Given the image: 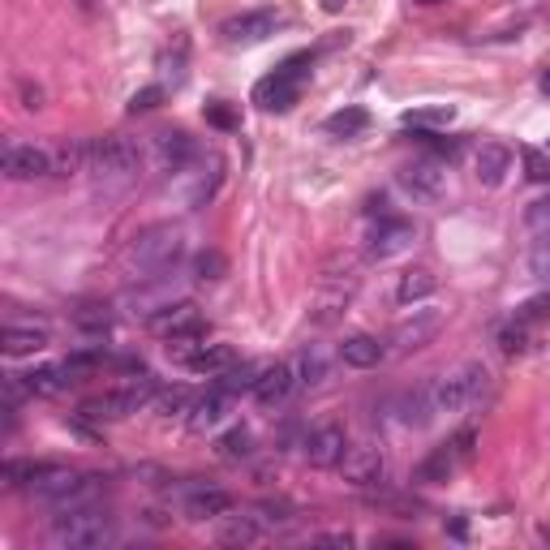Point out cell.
<instances>
[{
    "mask_svg": "<svg viewBox=\"0 0 550 550\" xmlns=\"http://www.w3.org/2000/svg\"><path fill=\"white\" fill-rule=\"evenodd\" d=\"M310 61L314 56L310 52H297V56H288V61L275 69L271 78H263L254 86V104L263 108V112H288L301 99V86H306V74H310Z\"/></svg>",
    "mask_w": 550,
    "mask_h": 550,
    "instance_id": "5b68a950",
    "label": "cell"
},
{
    "mask_svg": "<svg viewBox=\"0 0 550 550\" xmlns=\"http://www.w3.org/2000/svg\"><path fill=\"white\" fill-rule=\"evenodd\" d=\"M224 275H228V258H224L220 250H202V254L194 258V280L215 284V280H224Z\"/></svg>",
    "mask_w": 550,
    "mask_h": 550,
    "instance_id": "8d00e7d4",
    "label": "cell"
},
{
    "mask_svg": "<svg viewBox=\"0 0 550 550\" xmlns=\"http://www.w3.org/2000/svg\"><path fill=\"white\" fill-rule=\"evenodd\" d=\"M434 288H439V275L430 267H409V271H400V280H396V301L400 306H417V301L434 297Z\"/></svg>",
    "mask_w": 550,
    "mask_h": 550,
    "instance_id": "d4e9b609",
    "label": "cell"
},
{
    "mask_svg": "<svg viewBox=\"0 0 550 550\" xmlns=\"http://www.w3.org/2000/svg\"><path fill=\"white\" fill-rule=\"evenodd\" d=\"M542 91L550 95V69H546V78H542Z\"/></svg>",
    "mask_w": 550,
    "mask_h": 550,
    "instance_id": "f5cc1de1",
    "label": "cell"
},
{
    "mask_svg": "<svg viewBox=\"0 0 550 550\" xmlns=\"http://www.w3.org/2000/svg\"><path fill=\"white\" fill-rule=\"evenodd\" d=\"M250 512L263 520V529H284V525H293V516H297V508L288 499H263V503H254Z\"/></svg>",
    "mask_w": 550,
    "mask_h": 550,
    "instance_id": "d6a6232c",
    "label": "cell"
},
{
    "mask_svg": "<svg viewBox=\"0 0 550 550\" xmlns=\"http://www.w3.org/2000/svg\"><path fill=\"white\" fill-rule=\"evenodd\" d=\"M314 542H323V546H349L353 538H349V533H318Z\"/></svg>",
    "mask_w": 550,
    "mask_h": 550,
    "instance_id": "681fc988",
    "label": "cell"
},
{
    "mask_svg": "<svg viewBox=\"0 0 550 550\" xmlns=\"http://www.w3.org/2000/svg\"><path fill=\"white\" fill-rule=\"evenodd\" d=\"M529 271L550 288V237H538V241H533V250H529Z\"/></svg>",
    "mask_w": 550,
    "mask_h": 550,
    "instance_id": "f6af8a7d",
    "label": "cell"
},
{
    "mask_svg": "<svg viewBox=\"0 0 550 550\" xmlns=\"http://www.w3.org/2000/svg\"><path fill=\"white\" fill-rule=\"evenodd\" d=\"M400 185L413 198L434 202V198H443V190H447V168L439 164V159H413V164L400 172Z\"/></svg>",
    "mask_w": 550,
    "mask_h": 550,
    "instance_id": "e0dca14e",
    "label": "cell"
},
{
    "mask_svg": "<svg viewBox=\"0 0 550 550\" xmlns=\"http://www.w3.org/2000/svg\"><path fill=\"white\" fill-rule=\"evenodd\" d=\"M198 155H202L198 142L185 134V129H159L151 138V164H155V172H164V177H177V172L190 168Z\"/></svg>",
    "mask_w": 550,
    "mask_h": 550,
    "instance_id": "4fadbf2b",
    "label": "cell"
},
{
    "mask_svg": "<svg viewBox=\"0 0 550 550\" xmlns=\"http://www.w3.org/2000/svg\"><path fill=\"white\" fill-rule=\"evenodd\" d=\"M155 396H159V387L151 379L125 383V387H117V392H104V396L86 400L82 404V417H91V422H121V417H134L138 409L155 404Z\"/></svg>",
    "mask_w": 550,
    "mask_h": 550,
    "instance_id": "8992f818",
    "label": "cell"
},
{
    "mask_svg": "<svg viewBox=\"0 0 550 550\" xmlns=\"http://www.w3.org/2000/svg\"><path fill=\"white\" fill-rule=\"evenodd\" d=\"M434 392V413L439 417H456V413H482L490 396H495V374H490L482 361H465L452 374H439L430 379Z\"/></svg>",
    "mask_w": 550,
    "mask_h": 550,
    "instance_id": "6da1fadb",
    "label": "cell"
},
{
    "mask_svg": "<svg viewBox=\"0 0 550 550\" xmlns=\"http://www.w3.org/2000/svg\"><path fill=\"white\" fill-rule=\"evenodd\" d=\"M185 254V233L181 224H151L134 233L125 250V267H129V280H151V275H168L172 267L181 263Z\"/></svg>",
    "mask_w": 550,
    "mask_h": 550,
    "instance_id": "7a4b0ae2",
    "label": "cell"
},
{
    "mask_svg": "<svg viewBox=\"0 0 550 550\" xmlns=\"http://www.w3.org/2000/svg\"><path fill=\"white\" fill-rule=\"evenodd\" d=\"M0 172L9 181H43L56 177V155L48 147H35V142H9L0 151Z\"/></svg>",
    "mask_w": 550,
    "mask_h": 550,
    "instance_id": "9c48e42d",
    "label": "cell"
},
{
    "mask_svg": "<svg viewBox=\"0 0 550 550\" xmlns=\"http://www.w3.org/2000/svg\"><path fill=\"white\" fill-rule=\"evenodd\" d=\"M293 387H297V370L288 366V361H275V366H267L263 374H258L254 400L263 404V409H280V404L293 396Z\"/></svg>",
    "mask_w": 550,
    "mask_h": 550,
    "instance_id": "ac0fdd59",
    "label": "cell"
},
{
    "mask_svg": "<svg viewBox=\"0 0 550 550\" xmlns=\"http://www.w3.org/2000/svg\"><path fill=\"white\" fill-rule=\"evenodd\" d=\"M387 357V344L379 336H349L340 344V361L353 370H374Z\"/></svg>",
    "mask_w": 550,
    "mask_h": 550,
    "instance_id": "cb8c5ba5",
    "label": "cell"
},
{
    "mask_svg": "<svg viewBox=\"0 0 550 550\" xmlns=\"http://www.w3.org/2000/svg\"><path fill=\"white\" fill-rule=\"evenodd\" d=\"M185 61H190V39L177 35V39H172V48H168L164 56H159V69H164V74L172 78V86H177V82L185 78Z\"/></svg>",
    "mask_w": 550,
    "mask_h": 550,
    "instance_id": "d590c367",
    "label": "cell"
},
{
    "mask_svg": "<svg viewBox=\"0 0 550 550\" xmlns=\"http://www.w3.org/2000/svg\"><path fill=\"white\" fill-rule=\"evenodd\" d=\"M69 383H74V379H69L65 366H39V370H31V374H22V387H26L31 396H61Z\"/></svg>",
    "mask_w": 550,
    "mask_h": 550,
    "instance_id": "f1b7e54d",
    "label": "cell"
},
{
    "mask_svg": "<svg viewBox=\"0 0 550 550\" xmlns=\"http://www.w3.org/2000/svg\"><path fill=\"white\" fill-rule=\"evenodd\" d=\"M460 465V456H456V447L447 443V447H434V452L422 460V465L413 469V482H422V486H434V482H447V477L456 473Z\"/></svg>",
    "mask_w": 550,
    "mask_h": 550,
    "instance_id": "4316f807",
    "label": "cell"
},
{
    "mask_svg": "<svg viewBox=\"0 0 550 550\" xmlns=\"http://www.w3.org/2000/svg\"><path fill=\"white\" fill-rule=\"evenodd\" d=\"M258 374H263V370H258V366H245V361H241V366H237V361H233V366H228L224 374H215V379H220V387H224V392H228V396H237V392H254Z\"/></svg>",
    "mask_w": 550,
    "mask_h": 550,
    "instance_id": "836d02e7",
    "label": "cell"
},
{
    "mask_svg": "<svg viewBox=\"0 0 550 550\" xmlns=\"http://www.w3.org/2000/svg\"><path fill=\"white\" fill-rule=\"evenodd\" d=\"M228 413H233V396H228L224 387H215V392L198 396V400H194V409L185 413V417H190V430H194V434H207V430L220 426Z\"/></svg>",
    "mask_w": 550,
    "mask_h": 550,
    "instance_id": "ffe728a7",
    "label": "cell"
},
{
    "mask_svg": "<svg viewBox=\"0 0 550 550\" xmlns=\"http://www.w3.org/2000/svg\"><path fill=\"white\" fill-rule=\"evenodd\" d=\"M529 340H533V327H529V323H520V318H512V323L499 331V349L508 353V357L525 353V349H529Z\"/></svg>",
    "mask_w": 550,
    "mask_h": 550,
    "instance_id": "74e56055",
    "label": "cell"
},
{
    "mask_svg": "<svg viewBox=\"0 0 550 550\" xmlns=\"http://www.w3.org/2000/svg\"><path fill=\"white\" fill-rule=\"evenodd\" d=\"M520 159H525V177L538 181V185H550V159L533 147H520Z\"/></svg>",
    "mask_w": 550,
    "mask_h": 550,
    "instance_id": "7bdbcfd3",
    "label": "cell"
},
{
    "mask_svg": "<svg viewBox=\"0 0 550 550\" xmlns=\"http://www.w3.org/2000/svg\"><path fill=\"white\" fill-rule=\"evenodd\" d=\"M512 172V147H503V142H482L473 155V177L486 185V190H495V185L508 181Z\"/></svg>",
    "mask_w": 550,
    "mask_h": 550,
    "instance_id": "d6986e66",
    "label": "cell"
},
{
    "mask_svg": "<svg viewBox=\"0 0 550 550\" xmlns=\"http://www.w3.org/2000/svg\"><path fill=\"white\" fill-rule=\"evenodd\" d=\"M413 241H417L413 220H404V215H379V224L370 228V245H366V254L374 258V263H383V258L404 254Z\"/></svg>",
    "mask_w": 550,
    "mask_h": 550,
    "instance_id": "5bb4252c",
    "label": "cell"
},
{
    "mask_svg": "<svg viewBox=\"0 0 550 550\" xmlns=\"http://www.w3.org/2000/svg\"><path fill=\"white\" fill-rule=\"evenodd\" d=\"M340 473H344V482L357 486V490L383 486V477H387V452H383L379 443H349V452H344V460H340Z\"/></svg>",
    "mask_w": 550,
    "mask_h": 550,
    "instance_id": "30bf717a",
    "label": "cell"
},
{
    "mask_svg": "<svg viewBox=\"0 0 550 550\" xmlns=\"http://www.w3.org/2000/svg\"><path fill=\"white\" fill-rule=\"evenodd\" d=\"M207 121L220 125V129H233V125H237V112L224 108V104H211V108H207Z\"/></svg>",
    "mask_w": 550,
    "mask_h": 550,
    "instance_id": "7dc6e473",
    "label": "cell"
},
{
    "mask_svg": "<svg viewBox=\"0 0 550 550\" xmlns=\"http://www.w3.org/2000/svg\"><path fill=\"white\" fill-rule=\"evenodd\" d=\"M263 538H267V529H263V520H258L254 512L224 516V525H220V546H258Z\"/></svg>",
    "mask_w": 550,
    "mask_h": 550,
    "instance_id": "484cf974",
    "label": "cell"
},
{
    "mask_svg": "<svg viewBox=\"0 0 550 550\" xmlns=\"http://www.w3.org/2000/svg\"><path fill=\"white\" fill-rule=\"evenodd\" d=\"M366 125H370V112L366 108H340V112H331V117L323 121V129H327L331 138H357Z\"/></svg>",
    "mask_w": 550,
    "mask_h": 550,
    "instance_id": "1f68e13d",
    "label": "cell"
},
{
    "mask_svg": "<svg viewBox=\"0 0 550 550\" xmlns=\"http://www.w3.org/2000/svg\"><path fill=\"white\" fill-rule=\"evenodd\" d=\"M220 181H224V159L220 155H198L190 168H181L177 177H172V185L181 190V202L190 211L207 207V202L215 198V190H220Z\"/></svg>",
    "mask_w": 550,
    "mask_h": 550,
    "instance_id": "ba28073f",
    "label": "cell"
},
{
    "mask_svg": "<svg viewBox=\"0 0 550 550\" xmlns=\"http://www.w3.org/2000/svg\"><path fill=\"white\" fill-rule=\"evenodd\" d=\"M220 456H224V460H250V456H254L250 430H228L224 439H220Z\"/></svg>",
    "mask_w": 550,
    "mask_h": 550,
    "instance_id": "ab89813d",
    "label": "cell"
},
{
    "mask_svg": "<svg viewBox=\"0 0 550 550\" xmlns=\"http://www.w3.org/2000/svg\"><path fill=\"white\" fill-rule=\"evenodd\" d=\"M138 164H142V151L134 138L125 134L91 138V164H86V172L95 177L99 190H125L138 177Z\"/></svg>",
    "mask_w": 550,
    "mask_h": 550,
    "instance_id": "277c9868",
    "label": "cell"
},
{
    "mask_svg": "<svg viewBox=\"0 0 550 550\" xmlns=\"http://www.w3.org/2000/svg\"><path fill=\"white\" fill-rule=\"evenodd\" d=\"M22 99H26V108H31V112L43 108V91H39V86H35V91H31V86H22Z\"/></svg>",
    "mask_w": 550,
    "mask_h": 550,
    "instance_id": "c3c4849f",
    "label": "cell"
},
{
    "mask_svg": "<svg viewBox=\"0 0 550 550\" xmlns=\"http://www.w3.org/2000/svg\"><path fill=\"white\" fill-rule=\"evenodd\" d=\"M413 5H439V0H413Z\"/></svg>",
    "mask_w": 550,
    "mask_h": 550,
    "instance_id": "db71d44e",
    "label": "cell"
},
{
    "mask_svg": "<svg viewBox=\"0 0 550 550\" xmlns=\"http://www.w3.org/2000/svg\"><path fill=\"white\" fill-rule=\"evenodd\" d=\"M159 104H164V86H142V91L129 99V117H147Z\"/></svg>",
    "mask_w": 550,
    "mask_h": 550,
    "instance_id": "ee69618b",
    "label": "cell"
},
{
    "mask_svg": "<svg viewBox=\"0 0 550 550\" xmlns=\"http://www.w3.org/2000/svg\"><path fill=\"white\" fill-rule=\"evenodd\" d=\"M447 327V310H434V306H426V310H413L409 318H400V323L392 327V349L387 353H396V357H409V353H422V349H430L434 340H439V331Z\"/></svg>",
    "mask_w": 550,
    "mask_h": 550,
    "instance_id": "52a82bcc",
    "label": "cell"
},
{
    "mask_svg": "<svg viewBox=\"0 0 550 550\" xmlns=\"http://www.w3.org/2000/svg\"><path fill=\"white\" fill-rule=\"evenodd\" d=\"M516 318H520V323H529V327L550 323V293H538V297L520 301V306H516Z\"/></svg>",
    "mask_w": 550,
    "mask_h": 550,
    "instance_id": "60d3db41",
    "label": "cell"
},
{
    "mask_svg": "<svg viewBox=\"0 0 550 550\" xmlns=\"http://www.w3.org/2000/svg\"><path fill=\"white\" fill-rule=\"evenodd\" d=\"M323 5H327V9H331V13H336V9H340V5H344V0H323Z\"/></svg>",
    "mask_w": 550,
    "mask_h": 550,
    "instance_id": "816d5d0a",
    "label": "cell"
},
{
    "mask_svg": "<svg viewBox=\"0 0 550 550\" xmlns=\"http://www.w3.org/2000/svg\"><path fill=\"white\" fill-rule=\"evenodd\" d=\"M237 361V353H233V344H198V349L185 357V366H190L194 374H224L228 366Z\"/></svg>",
    "mask_w": 550,
    "mask_h": 550,
    "instance_id": "83f0119b",
    "label": "cell"
},
{
    "mask_svg": "<svg viewBox=\"0 0 550 550\" xmlns=\"http://www.w3.org/2000/svg\"><path fill=\"white\" fill-rule=\"evenodd\" d=\"M147 327L164 340H207V323H202L194 301H168L164 310L147 318Z\"/></svg>",
    "mask_w": 550,
    "mask_h": 550,
    "instance_id": "8fae6325",
    "label": "cell"
},
{
    "mask_svg": "<svg viewBox=\"0 0 550 550\" xmlns=\"http://www.w3.org/2000/svg\"><path fill=\"white\" fill-rule=\"evenodd\" d=\"M48 344H52V336L43 323H9L5 327V353L9 357H35V353L48 349Z\"/></svg>",
    "mask_w": 550,
    "mask_h": 550,
    "instance_id": "44dd1931",
    "label": "cell"
},
{
    "mask_svg": "<svg viewBox=\"0 0 550 550\" xmlns=\"http://www.w3.org/2000/svg\"><path fill=\"white\" fill-rule=\"evenodd\" d=\"M396 417L404 426H426V422H434V392H430V379L426 383H417V387H409V392H400V400H396Z\"/></svg>",
    "mask_w": 550,
    "mask_h": 550,
    "instance_id": "7402d4cb",
    "label": "cell"
},
{
    "mask_svg": "<svg viewBox=\"0 0 550 550\" xmlns=\"http://www.w3.org/2000/svg\"><path fill=\"white\" fill-rule=\"evenodd\" d=\"M52 155H56V177H78L91 164V142H61Z\"/></svg>",
    "mask_w": 550,
    "mask_h": 550,
    "instance_id": "4dcf8cb0",
    "label": "cell"
},
{
    "mask_svg": "<svg viewBox=\"0 0 550 550\" xmlns=\"http://www.w3.org/2000/svg\"><path fill=\"white\" fill-rule=\"evenodd\" d=\"M293 370H297V387H323L331 379V353L323 349V344H306V349L297 353L293 361Z\"/></svg>",
    "mask_w": 550,
    "mask_h": 550,
    "instance_id": "603a6c76",
    "label": "cell"
},
{
    "mask_svg": "<svg viewBox=\"0 0 550 550\" xmlns=\"http://www.w3.org/2000/svg\"><path fill=\"white\" fill-rule=\"evenodd\" d=\"M301 452H306V460L314 469H340L344 452H349V434H344V426H336V422H323L306 434Z\"/></svg>",
    "mask_w": 550,
    "mask_h": 550,
    "instance_id": "9a60e30c",
    "label": "cell"
},
{
    "mask_svg": "<svg viewBox=\"0 0 550 550\" xmlns=\"http://www.w3.org/2000/svg\"><path fill=\"white\" fill-rule=\"evenodd\" d=\"M525 228L533 237H550V198H533L525 207Z\"/></svg>",
    "mask_w": 550,
    "mask_h": 550,
    "instance_id": "b9f144b4",
    "label": "cell"
},
{
    "mask_svg": "<svg viewBox=\"0 0 550 550\" xmlns=\"http://www.w3.org/2000/svg\"><path fill=\"white\" fill-rule=\"evenodd\" d=\"M181 512H185V520H194V525H202V520H224L228 512H233V495H228L224 486L198 482V486L185 490Z\"/></svg>",
    "mask_w": 550,
    "mask_h": 550,
    "instance_id": "2e32d148",
    "label": "cell"
},
{
    "mask_svg": "<svg viewBox=\"0 0 550 550\" xmlns=\"http://www.w3.org/2000/svg\"><path fill=\"white\" fill-rule=\"evenodd\" d=\"M452 121V108H417L404 112V125H447Z\"/></svg>",
    "mask_w": 550,
    "mask_h": 550,
    "instance_id": "bcb514c9",
    "label": "cell"
},
{
    "mask_svg": "<svg viewBox=\"0 0 550 550\" xmlns=\"http://www.w3.org/2000/svg\"><path fill=\"white\" fill-rule=\"evenodd\" d=\"M151 409H155L159 417H181V413H190V409H194V396L185 392V387H164V392L155 396Z\"/></svg>",
    "mask_w": 550,
    "mask_h": 550,
    "instance_id": "e575fe53",
    "label": "cell"
},
{
    "mask_svg": "<svg viewBox=\"0 0 550 550\" xmlns=\"http://www.w3.org/2000/svg\"><path fill=\"white\" fill-rule=\"evenodd\" d=\"M74 327L82 331V336H108V331H112V310L104 306V301H86V306L74 310Z\"/></svg>",
    "mask_w": 550,
    "mask_h": 550,
    "instance_id": "f546056e",
    "label": "cell"
},
{
    "mask_svg": "<svg viewBox=\"0 0 550 550\" xmlns=\"http://www.w3.org/2000/svg\"><path fill=\"white\" fill-rule=\"evenodd\" d=\"M104 361L108 353L104 349H82L65 361V370H69V379H86V374H95V370H104Z\"/></svg>",
    "mask_w": 550,
    "mask_h": 550,
    "instance_id": "f35d334b",
    "label": "cell"
},
{
    "mask_svg": "<svg viewBox=\"0 0 550 550\" xmlns=\"http://www.w3.org/2000/svg\"><path fill=\"white\" fill-rule=\"evenodd\" d=\"M280 13L275 9H245V13H233V18L220 22V39L233 43V48H250V43H263L280 31Z\"/></svg>",
    "mask_w": 550,
    "mask_h": 550,
    "instance_id": "7c38bea8",
    "label": "cell"
},
{
    "mask_svg": "<svg viewBox=\"0 0 550 550\" xmlns=\"http://www.w3.org/2000/svg\"><path fill=\"white\" fill-rule=\"evenodd\" d=\"M48 542L56 550H104V546L117 542V520L99 508V503L56 512L52 525H48Z\"/></svg>",
    "mask_w": 550,
    "mask_h": 550,
    "instance_id": "3957f363",
    "label": "cell"
},
{
    "mask_svg": "<svg viewBox=\"0 0 550 550\" xmlns=\"http://www.w3.org/2000/svg\"><path fill=\"white\" fill-rule=\"evenodd\" d=\"M78 9H82V13H95L99 5H95V0H78Z\"/></svg>",
    "mask_w": 550,
    "mask_h": 550,
    "instance_id": "f907efd6",
    "label": "cell"
}]
</instances>
